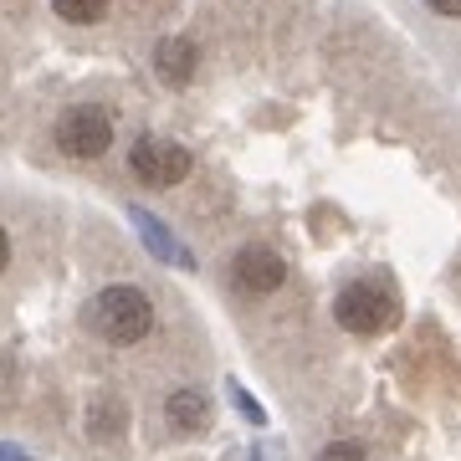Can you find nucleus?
Wrapping results in <instances>:
<instances>
[{"mask_svg": "<svg viewBox=\"0 0 461 461\" xmlns=\"http://www.w3.org/2000/svg\"><path fill=\"white\" fill-rule=\"evenodd\" d=\"M51 11H57L67 26H93V21L108 16V0H51Z\"/></svg>", "mask_w": 461, "mask_h": 461, "instance_id": "nucleus-8", "label": "nucleus"}, {"mask_svg": "<svg viewBox=\"0 0 461 461\" xmlns=\"http://www.w3.org/2000/svg\"><path fill=\"white\" fill-rule=\"evenodd\" d=\"M165 411H169V426L185 430V436H195V430L211 426V400L200 395V390H175Z\"/></svg>", "mask_w": 461, "mask_h": 461, "instance_id": "nucleus-7", "label": "nucleus"}, {"mask_svg": "<svg viewBox=\"0 0 461 461\" xmlns=\"http://www.w3.org/2000/svg\"><path fill=\"white\" fill-rule=\"evenodd\" d=\"M190 149L175 144V139H159V133H144V139H133L129 149V169L133 180L149 185V190H169V185H180L190 175Z\"/></svg>", "mask_w": 461, "mask_h": 461, "instance_id": "nucleus-3", "label": "nucleus"}, {"mask_svg": "<svg viewBox=\"0 0 461 461\" xmlns=\"http://www.w3.org/2000/svg\"><path fill=\"white\" fill-rule=\"evenodd\" d=\"M230 282L241 293H277L282 282H287V262L267 247H241L236 262H230Z\"/></svg>", "mask_w": 461, "mask_h": 461, "instance_id": "nucleus-5", "label": "nucleus"}, {"mask_svg": "<svg viewBox=\"0 0 461 461\" xmlns=\"http://www.w3.org/2000/svg\"><path fill=\"white\" fill-rule=\"evenodd\" d=\"M108 144H113V118L98 103H77L57 118V149L67 159H98L108 154Z\"/></svg>", "mask_w": 461, "mask_h": 461, "instance_id": "nucleus-4", "label": "nucleus"}, {"mask_svg": "<svg viewBox=\"0 0 461 461\" xmlns=\"http://www.w3.org/2000/svg\"><path fill=\"white\" fill-rule=\"evenodd\" d=\"M318 461H369V456H364L359 441H333V446H323V451H318Z\"/></svg>", "mask_w": 461, "mask_h": 461, "instance_id": "nucleus-10", "label": "nucleus"}, {"mask_svg": "<svg viewBox=\"0 0 461 461\" xmlns=\"http://www.w3.org/2000/svg\"><path fill=\"white\" fill-rule=\"evenodd\" d=\"M436 16H461V0H426Z\"/></svg>", "mask_w": 461, "mask_h": 461, "instance_id": "nucleus-12", "label": "nucleus"}, {"mask_svg": "<svg viewBox=\"0 0 461 461\" xmlns=\"http://www.w3.org/2000/svg\"><path fill=\"white\" fill-rule=\"evenodd\" d=\"M87 329L98 333L103 344L129 348V344H139V339H149V329H154V303H149V293L133 287V282H108V287L87 303Z\"/></svg>", "mask_w": 461, "mask_h": 461, "instance_id": "nucleus-1", "label": "nucleus"}, {"mask_svg": "<svg viewBox=\"0 0 461 461\" xmlns=\"http://www.w3.org/2000/svg\"><path fill=\"white\" fill-rule=\"evenodd\" d=\"M333 318H339V329L348 333H384V329H395V318H400V303L395 293L384 287V282L375 277H359V282H348L344 293L333 297Z\"/></svg>", "mask_w": 461, "mask_h": 461, "instance_id": "nucleus-2", "label": "nucleus"}, {"mask_svg": "<svg viewBox=\"0 0 461 461\" xmlns=\"http://www.w3.org/2000/svg\"><path fill=\"white\" fill-rule=\"evenodd\" d=\"M139 230L149 236V247H154V257H165V262H180V267H190V257H185V251L175 247V236H165V230L154 226L149 215H139Z\"/></svg>", "mask_w": 461, "mask_h": 461, "instance_id": "nucleus-9", "label": "nucleus"}, {"mask_svg": "<svg viewBox=\"0 0 461 461\" xmlns=\"http://www.w3.org/2000/svg\"><path fill=\"white\" fill-rule=\"evenodd\" d=\"M236 400H241V415H247V420H257V426L267 420V415H262V405H257L251 395H241V390H236Z\"/></svg>", "mask_w": 461, "mask_h": 461, "instance_id": "nucleus-11", "label": "nucleus"}, {"mask_svg": "<svg viewBox=\"0 0 461 461\" xmlns=\"http://www.w3.org/2000/svg\"><path fill=\"white\" fill-rule=\"evenodd\" d=\"M195 62H200V51H195V41H185V36H169V41H159V51H154L159 77L175 83V87H185L195 77Z\"/></svg>", "mask_w": 461, "mask_h": 461, "instance_id": "nucleus-6", "label": "nucleus"}]
</instances>
